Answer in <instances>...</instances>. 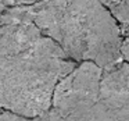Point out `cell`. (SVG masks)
Segmentation results:
<instances>
[{
  "instance_id": "1",
  "label": "cell",
  "mask_w": 129,
  "mask_h": 121,
  "mask_svg": "<svg viewBox=\"0 0 129 121\" xmlns=\"http://www.w3.org/2000/svg\"><path fill=\"white\" fill-rule=\"evenodd\" d=\"M31 21L74 61L101 68L122 61L121 29L99 0H40L29 4Z\"/></svg>"
},
{
  "instance_id": "2",
  "label": "cell",
  "mask_w": 129,
  "mask_h": 121,
  "mask_svg": "<svg viewBox=\"0 0 129 121\" xmlns=\"http://www.w3.org/2000/svg\"><path fill=\"white\" fill-rule=\"evenodd\" d=\"M75 65L58 43L42 35L0 79V107L26 118L43 114L56 84Z\"/></svg>"
},
{
  "instance_id": "3",
  "label": "cell",
  "mask_w": 129,
  "mask_h": 121,
  "mask_svg": "<svg viewBox=\"0 0 129 121\" xmlns=\"http://www.w3.org/2000/svg\"><path fill=\"white\" fill-rule=\"evenodd\" d=\"M101 70L93 61H82L56 84L51 107L61 113L87 110L100 99Z\"/></svg>"
},
{
  "instance_id": "4",
  "label": "cell",
  "mask_w": 129,
  "mask_h": 121,
  "mask_svg": "<svg viewBox=\"0 0 129 121\" xmlns=\"http://www.w3.org/2000/svg\"><path fill=\"white\" fill-rule=\"evenodd\" d=\"M42 32L34 22H10L0 25V79L18 56L28 50Z\"/></svg>"
},
{
  "instance_id": "5",
  "label": "cell",
  "mask_w": 129,
  "mask_h": 121,
  "mask_svg": "<svg viewBox=\"0 0 129 121\" xmlns=\"http://www.w3.org/2000/svg\"><path fill=\"white\" fill-rule=\"evenodd\" d=\"M117 96H129V61L125 60L101 72L100 98Z\"/></svg>"
},
{
  "instance_id": "6",
  "label": "cell",
  "mask_w": 129,
  "mask_h": 121,
  "mask_svg": "<svg viewBox=\"0 0 129 121\" xmlns=\"http://www.w3.org/2000/svg\"><path fill=\"white\" fill-rule=\"evenodd\" d=\"M32 121H94L92 113V107L87 110L82 111H75V113H61L58 110L50 109L45 111L43 114L38 115L35 118H31Z\"/></svg>"
},
{
  "instance_id": "7",
  "label": "cell",
  "mask_w": 129,
  "mask_h": 121,
  "mask_svg": "<svg viewBox=\"0 0 129 121\" xmlns=\"http://www.w3.org/2000/svg\"><path fill=\"white\" fill-rule=\"evenodd\" d=\"M115 18L118 25H123L129 18V0H99Z\"/></svg>"
},
{
  "instance_id": "8",
  "label": "cell",
  "mask_w": 129,
  "mask_h": 121,
  "mask_svg": "<svg viewBox=\"0 0 129 121\" xmlns=\"http://www.w3.org/2000/svg\"><path fill=\"white\" fill-rule=\"evenodd\" d=\"M121 36H122V43H121V53L122 59L125 61H129V18L123 25H119Z\"/></svg>"
},
{
  "instance_id": "9",
  "label": "cell",
  "mask_w": 129,
  "mask_h": 121,
  "mask_svg": "<svg viewBox=\"0 0 129 121\" xmlns=\"http://www.w3.org/2000/svg\"><path fill=\"white\" fill-rule=\"evenodd\" d=\"M0 121H32L31 118H26V117H22V115H18V114H14L11 111H3L0 113Z\"/></svg>"
},
{
  "instance_id": "10",
  "label": "cell",
  "mask_w": 129,
  "mask_h": 121,
  "mask_svg": "<svg viewBox=\"0 0 129 121\" xmlns=\"http://www.w3.org/2000/svg\"><path fill=\"white\" fill-rule=\"evenodd\" d=\"M40 0H6V6H24V4H34Z\"/></svg>"
},
{
  "instance_id": "11",
  "label": "cell",
  "mask_w": 129,
  "mask_h": 121,
  "mask_svg": "<svg viewBox=\"0 0 129 121\" xmlns=\"http://www.w3.org/2000/svg\"><path fill=\"white\" fill-rule=\"evenodd\" d=\"M110 99H114V100H118V102H121V103L129 106V96H117V98H110Z\"/></svg>"
}]
</instances>
